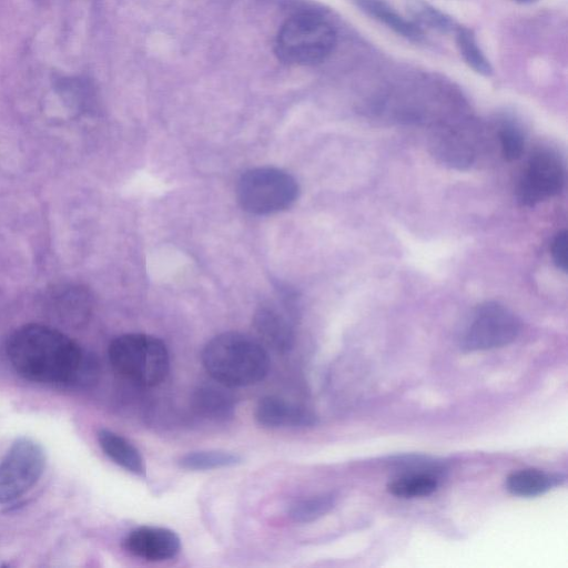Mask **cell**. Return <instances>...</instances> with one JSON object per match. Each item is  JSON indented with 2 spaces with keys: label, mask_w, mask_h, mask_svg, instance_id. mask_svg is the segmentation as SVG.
<instances>
[{
  "label": "cell",
  "mask_w": 568,
  "mask_h": 568,
  "mask_svg": "<svg viewBox=\"0 0 568 568\" xmlns=\"http://www.w3.org/2000/svg\"><path fill=\"white\" fill-rule=\"evenodd\" d=\"M291 304V302H285V306L282 308L275 304H265L254 315L253 324L261 344L277 353L290 351L294 343Z\"/></svg>",
  "instance_id": "9c48e42d"
},
{
  "label": "cell",
  "mask_w": 568,
  "mask_h": 568,
  "mask_svg": "<svg viewBox=\"0 0 568 568\" xmlns=\"http://www.w3.org/2000/svg\"><path fill=\"white\" fill-rule=\"evenodd\" d=\"M242 462L240 455L225 450H196L183 455L179 465L187 470L200 471L232 467Z\"/></svg>",
  "instance_id": "2e32d148"
},
{
  "label": "cell",
  "mask_w": 568,
  "mask_h": 568,
  "mask_svg": "<svg viewBox=\"0 0 568 568\" xmlns=\"http://www.w3.org/2000/svg\"><path fill=\"white\" fill-rule=\"evenodd\" d=\"M565 169L559 155L549 150L534 152L519 180L518 201L526 206H534L562 190Z\"/></svg>",
  "instance_id": "ba28073f"
},
{
  "label": "cell",
  "mask_w": 568,
  "mask_h": 568,
  "mask_svg": "<svg viewBox=\"0 0 568 568\" xmlns=\"http://www.w3.org/2000/svg\"><path fill=\"white\" fill-rule=\"evenodd\" d=\"M109 359L129 382L152 387L162 383L170 367L169 352L158 337L148 334H124L109 346Z\"/></svg>",
  "instance_id": "277c9868"
},
{
  "label": "cell",
  "mask_w": 568,
  "mask_h": 568,
  "mask_svg": "<svg viewBox=\"0 0 568 568\" xmlns=\"http://www.w3.org/2000/svg\"><path fill=\"white\" fill-rule=\"evenodd\" d=\"M560 481L559 475L527 468L511 473L506 479V487L515 496L536 497L548 491Z\"/></svg>",
  "instance_id": "9a60e30c"
},
{
  "label": "cell",
  "mask_w": 568,
  "mask_h": 568,
  "mask_svg": "<svg viewBox=\"0 0 568 568\" xmlns=\"http://www.w3.org/2000/svg\"><path fill=\"white\" fill-rule=\"evenodd\" d=\"M335 500L336 497L331 493L312 496L292 504L287 514L295 523H311L329 513Z\"/></svg>",
  "instance_id": "d6986e66"
},
{
  "label": "cell",
  "mask_w": 568,
  "mask_h": 568,
  "mask_svg": "<svg viewBox=\"0 0 568 568\" xmlns=\"http://www.w3.org/2000/svg\"><path fill=\"white\" fill-rule=\"evenodd\" d=\"M98 442L105 455L130 473L144 474V463L140 452L126 438L102 428L98 432Z\"/></svg>",
  "instance_id": "5bb4252c"
},
{
  "label": "cell",
  "mask_w": 568,
  "mask_h": 568,
  "mask_svg": "<svg viewBox=\"0 0 568 568\" xmlns=\"http://www.w3.org/2000/svg\"><path fill=\"white\" fill-rule=\"evenodd\" d=\"M499 141L503 156L507 161L520 158L524 150V136L520 129L514 123H505L499 130Z\"/></svg>",
  "instance_id": "44dd1931"
},
{
  "label": "cell",
  "mask_w": 568,
  "mask_h": 568,
  "mask_svg": "<svg viewBox=\"0 0 568 568\" xmlns=\"http://www.w3.org/2000/svg\"><path fill=\"white\" fill-rule=\"evenodd\" d=\"M456 43L464 61L475 72L481 75H490L491 64L481 50L474 31L466 27L456 28Z\"/></svg>",
  "instance_id": "ac0fdd59"
},
{
  "label": "cell",
  "mask_w": 568,
  "mask_h": 568,
  "mask_svg": "<svg viewBox=\"0 0 568 568\" xmlns=\"http://www.w3.org/2000/svg\"><path fill=\"white\" fill-rule=\"evenodd\" d=\"M515 1H517L519 3H532V2H535L537 0H515Z\"/></svg>",
  "instance_id": "603a6c76"
},
{
  "label": "cell",
  "mask_w": 568,
  "mask_h": 568,
  "mask_svg": "<svg viewBox=\"0 0 568 568\" xmlns=\"http://www.w3.org/2000/svg\"><path fill=\"white\" fill-rule=\"evenodd\" d=\"M44 465L45 455L38 443L17 439L0 463V504L27 493L41 477Z\"/></svg>",
  "instance_id": "52a82bcc"
},
{
  "label": "cell",
  "mask_w": 568,
  "mask_h": 568,
  "mask_svg": "<svg viewBox=\"0 0 568 568\" xmlns=\"http://www.w3.org/2000/svg\"><path fill=\"white\" fill-rule=\"evenodd\" d=\"M254 415L256 422L266 428L310 427L316 424V416L310 409L277 396L261 398Z\"/></svg>",
  "instance_id": "8fae6325"
},
{
  "label": "cell",
  "mask_w": 568,
  "mask_h": 568,
  "mask_svg": "<svg viewBox=\"0 0 568 568\" xmlns=\"http://www.w3.org/2000/svg\"><path fill=\"white\" fill-rule=\"evenodd\" d=\"M336 30L317 12L292 16L281 27L275 50L281 60L295 65H312L324 61L336 44Z\"/></svg>",
  "instance_id": "3957f363"
},
{
  "label": "cell",
  "mask_w": 568,
  "mask_h": 568,
  "mask_svg": "<svg viewBox=\"0 0 568 568\" xmlns=\"http://www.w3.org/2000/svg\"><path fill=\"white\" fill-rule=\"evenodd\" d=\"M520 332L518 317L497 302L478 305L463 334L462 346L467 351H487L506 346Z\"/></svg>",
  "instance_id": "8992f818"
},
{
  "label": "cell",
  "mask_w": 568,
  "mask_h": 568,
  "mask_svg": "<svg viewBox=\"0 0 568 568\" xmlns=\"http://www.w3.org/2000/svg\"><path fill=\"white\" fill-rule=\"evenodd\" d=\"M202 363L213 381L230 388L262 381L270 368L261 342L239 332H225L210 339L202 351Z\"/></svg>",
  "instance_id": "7a4b0ae2"
},
{
  "label": "cell",
  "mask_w": 568,
  "mask_h": 568,
  "mask_svg": "<svg viewBox=\"0 0 568 568\" xmlns=\"http://www.w3.org/2000/svg\"><path fill=\"white\" fill-rule=\"evenodd\" d=\"M367 16L374 18L400 37L410 41L423 39L422 29L410 20L405 19L384 0H353Z\"/></svg>",
  "instance_id": "4fadbf2b"
},
{
  "label": "cell",
  "mask_w": 568,
  "mask_h": 568,
  "mask_svg": "<svg viewBox=\"0 0 568 568\" xmlns=\"http://www.w3.org/2000/svg\"><path fill=\"white\" fill-rule=\"evenodd\" d=\"M7 353L13 368L24 378L40 383L91 385L99 363L58 329L28 324L8 339Z\"/></svg>",
  "instance_id": "6da1fadb"
},
{
  "label": "cell",
  "mask_w": 568,
  "mask_h": 568,
  "mask_svg": "<svg viewBox=\"0 0 568 568\" xmlns=\"http://www.w3.org/2000/svg\"><path fill=\"white\" fill-rule=\"evenodd\" d=\"M123 545L133 556L151 561L173 558L181 548L180 538L173 530L154 526H142L132 530Z\"/></svg>",
  "instance_id": "30bf717a"
},
{
  "label": "cell",
  "mask_w": 568,
  "mask_h": 568,
  "mask_svg": "<svg viewBox=\"0 0 568 568\" xmlns=\"http://www.w3.org/2000/svg\"><path fill=\"white\" fill-rule=\"evenodd\" d=\"M437 486L436 477L429 473H408L392 480L387 489L397 497L415 498L433 494Z\"/></svg>",
  "instance_id": "e0dca14e"
},
{
  "label": "cell",
  "mask_w": 568,
  "mask_h": 568,
  "mask_svg": "<svg viewBox=\"0 0 568 568\" xmlns=\"http://www.w3.org/2000/svg\"><path fill=\"white\" fill-rule=\"evenodd\" d=\"M298 193V184L291 174L268 166L247 170L236 185L241 206L257 215L286 210L296 201Z\"/></svg>",
  "instance_id": "5b68a950"
},
{
  "label": "cell",
  "mask_w": 568,
  "mask_h": 568,
  "mask_svg": "<svg viewBox=\"0 0 568 568\" xmlns=\"http://www.w3.org/2000/svg\"><path fill=\"white\" fill-rule=\"evenodd\" d=\"M231 388L214 381L199 385L191 395V407L201 418L226 422L235 413V396Z\"/></svg>",
  "instance_id": "7c38bea8"
},
{
  "label": "cell",
  "mask_w": 568,
  "mask_h": 568,
  "mask_svg": "<svg viewBox=\"0 0 568 568\" xmlns=\"http://www.w3.org/2000/svg\"><path fill=\"white\" fill-rule=\"evenodd\" d=\"M566 230L556 234L551 243V256L555 265L562 272H567V236Z\"/></svg>",
  "instance_id": "7402d4cb"
},
{
  "label": "cell",
  "mask_w": 568,
  "mask_h": 568,
  "mask_svg": "<svg viewBox=\"0 0 568 568\" xmlns=\"http://www.w3.org/2000/svg\"><path fill=\"white\" fill-rule=\"evenodd\" d=\"M57 307L60 314L71 317L77 324L87 320L91 310L89 294L79 287L67 288L58 293Z\"/></svg>",
  "instance_id": "ffe728a7"
}]
</instances>
